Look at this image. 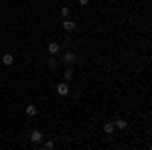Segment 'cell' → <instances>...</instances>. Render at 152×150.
I'll use <instances>...</instances> for the list:
<instances>
[{"label": "cell", "mask_w": 152, "mask_h": 150, "mask_svg": "<svg viewBox=\"0 0 152 150\" xmlns=\"http://www.w3.org/2000/svg\"><path fill=\"white\" fill-rule=\"evenodd\" d=\"M31 140H33L35 144H41V142H43V132H41V130H33V132H31Z\"/></svg>", "instance_id": "6da1fadb"}, {"label": "cell", "mask_w": 152, "mask_h": 150, "mask_svg": "<svg viewBox=\"0 0 152 150\" xmlns=\"http://www.w3.org/2000/svg\"><path fill=\"white\" fill-rule=\"evenodd\" d=\"M75 59H77V55H75V53H73V51H67V53H65V55H63V61H65V63H75Z\"/></svg>", "instance_id": "7a4b0ae2"}, {"label": "cell", "mask_w": 152, "mask_h": 150, "mask_svg": "<svg viewBox=\"0 0 152 150\" xmlns=\"http://www.w3.org/2000/svg\"><path fill=\"white\" fill-rule=\"evenodd\" d=\"M57 93L59 95H69V85H67V83H59L57 85Z\"/></svg>", "instance_id": "3957f363"}, {"label": "cell", "mask_w": 152, "mask_h": 150, "mask_svg": "<svg viewBox=\"0 0 152 150\" xmlns=\"http://www.w3.org/2000/svg\"><path fill=\"white\" fill-rule=\"evenodd\" d=\"M59 51H61V45H59L57 41H53V43H49V53H51V55H57Z\"/></svg>", "instance_id": "277c9868"}, {"label": "cell", "mask_w": 152, "mask_h": 150, "mask_svg": "<svg viewBox=\"0 0 152 150\" xmlns=\"http://www.w3.org/2000/svg\"><path fill=\"white\" fill-rule=\"evenodd\" d=\"M63 29H65V31H69V33H73V31L77 29V24L73 23V20H65V23H63Z\"/></svg>", "instance_id": "5b68a950"}, {"label": "cell", "mask_w": 152, "mask_h": 150, "mask_svg": "<svg viewBox=\"0 0 152 150\" xmlns=\"http://www.w3.org/2000/svg\"><path fill=\"white\" fill-rule=\"evenodd\" d=\"M26 116H31V118H35L37 116V105H33V104H26Z\"/></svg>", "instance_id": "8992f818"}, {"label": "cell", "mask_w": 152, "mask_h": 150, "mask_svg": "<svg viewBox=\"0 0 152 150\" xmlns=\"http://www.w3.org/2000/svg\"><path fill=\"white\" fill-rule=\"evenodd\" d=\"M2 63H4V65H12V63H14V57H12L10 53H6V55L2 57Z\"/></svg>", "instance_id": "52a82bcc"}, {"label": "cell", "mask_w": 152, "mask_h": 150, "mask_svg": "<svg viewBox=\"0 0 152 150\" xmlns=\"http://www.w3.org/2000/svg\"><path fill=\"white\" fill-rule=\"evenodd\" d=\"M114 128H120V130H126V128H128V122H126V120H116V124H114Z\"/></svg>", "instance_id": "ba28073f"}, {"label": "cell", "mask_w": 152, "mask_h": 150, "mask_svg": "<svg viewBox=\"0 0 152 150\" xmlns=\"http://www.w3.org/2000/svg\"><path fill=\"white\" fill-rule=\"evenodd\" d=\"M104 132H105V134H112V132H114V124H110V122L104 124Z\"/></svg>", "instance_id": "9c48e42d"}, {"label": "cell", "mask_w": 152, "mask_h": 150, "mask_svg": "<svg viewBox=\"0 0 152 150\" xmlns=\"http://www.w3.org/2000/svg\"><path fill=\"white\" fill-rule=\"evenodd\" d=\"M47 65H49V69H57V59H55V57H51Z\"/></svg>", "instance_id": "30bf717a"}, {"label": "cell", "mask_w": 152, "mask_h": 150, "mask_svg": "<svg viewBox=\"0 0 152 150\" xmlns=\"http://www.w3.org/2000/svg\"><path fill=\"white\" fill-rule=\"evenodd\" d=\"M73 75H75V73H73V69H71V67H69V69H65V79H67V81L73 79Z\"/></svg>", "instance_id": "8fae6325"}, {"label": "cell", "mask_w": 152, "mask_h": 150, "mask_svg": "<svg viewBox=\"0 0 152 150\" xmlns=\"http://www.w3.org/2000/svg\"><path fill=\"white\" fill-rule=\"evenodd\" d=\"M69 8H67V6H63V8H61V16H63V18H67V16H69Z\"/></svg>", "instance_id": "7c38bea8"}, {"label": "cell", "mask_w": 152, "mask_h": 150, "mask_svg": "<svg viewBox=\"0 0 152 150\" xmlns=\"http://www.w3.org/2000/svg\"><path fill=\"white\" fill-rule=\"evenodd\" d=\"M45 148H47V150H53V148H55V142H53V140H47V142H45Z\"/></svg>", "instance_id": "4fadbf2b"}, {"label": "cell", "mask_w": 152, "mask_h": 150, "mask_svg": "<svg viewBox=\"0 0 152 150\" xmlns=\"http://www.w3.org/2000/svg\"><path fill=\"white\" fill-rule=\"evenodd\" d=\"M79 4H81V6H87V4H89V0H79Z\"/></svg>", "instance_id": "5bb4252c"}]
</instances>
